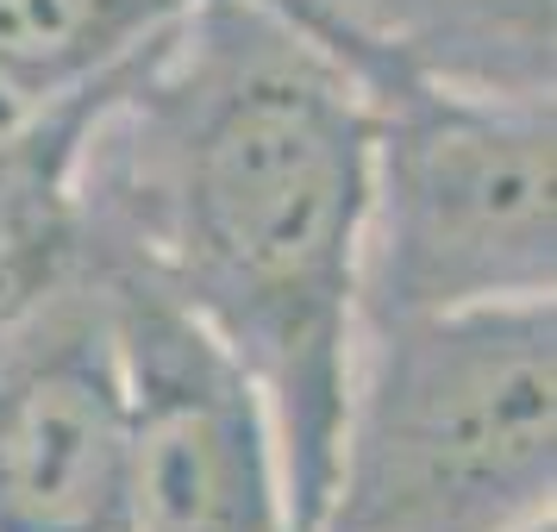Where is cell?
I'll return each instance as SVG.
<instances>
[{
	"label": "cell",
	"mask_w": 557,
	"mask_h": 532,
	"mask_svg": "<svg viewBox=\"0 0 557 532\" xmlns=\"http://www.w3.org/2000/svg\"><path fill=\"white\" fill-rule=\"evenodd\" d=\"M82 257L151 282L251 376L313 532L357 357L370 88L257 0H195L82 120Z\"/></svg>",
	"instance_id": "cell-1"
},
{
	"label": "cell",
	"mask_w": 557,
	"mask_h": 532,
	"mask_svg": "<svg viewBox=\"0 0 557 532\" xmlns=\"http://www.w3.org/2000/svg\"><path fill=\"white\" fill-rule=\"evenodd\" d=\"M557 495V301L357 332L313 532H532Z\"/></svg>",
	"instance_id": "cell-2"
},
{
	"label": "cell",
	"mask_w": 557,
	"mask_h": 532,
	"mask_svg": "<svg viewBox=\"0 0 557 532\" xmlns=\"http://www.w3.org/2000/svg\"><path fill=\"white\" fill-rule=\"evenodd\" d=\"M370 88L357 332L557 295V113L438 76Z\"/></svg>",
	"instance_id": "cell-3"
},
{
	"label": "cell",
	"mask_w": 557,
	"mask_h": 532,
	"mask_svg": "<svg viewBox=\"0 0 557 532\" xmlns=\"http://www.w3.org/2000/svg\"><path fill=\"white\" fill-rule=\"evenodd\" d=\"M126 357V532H307L251 376L151 282L101 270Z\"/></svg>",
	"instance_id": "cell-4"
},
{
	"label": "cell",
	"mask_w": 557,
	"mask_h": 532,
	"mask_svg": "<svg viewBox=\"0 0 557 532\" xmlns=\"http://www.w3.org/2000/svg\"><path fill=\"white\" fill-rule=\"evenodd\" d=\"M126 357L101 270L0 332V532H126Z\"/></svg>",
	"instance_id": "cell-5"
},
{
	"label": "cell",
	"mask_w": 557,
	"mask_h": 532,
	"mask_svg": "<svg viewBox=\"0 0 557 532\" xmlns=\"http://www.w3.org/2000/svg\"><path fill=\"white\" fill-rule=\"evenodd\" d=\"M363 82L438 76L552 95L557 0H257Z\"/></svg>",
	"instance_id": "cell-6"
},
{
	"label": "cell",
	"mask_w": 557,
	"mask_h": 532,
	"mask_svg": "<svg viewBox=\"0 0 557 532\" xmlns=\"http://www.w3.org/2000/svg\"><path fill=\"white\" fill-rule=\"evenodd\" d=\"M195 0H0V132L107 95Z\"/></svg>",
	"instance_id": "cell-7"
},
{
	"label": "cell",
	"mask_w": 557,
	"mask_h": 532,
	"mask_svg": "<svg viewBox=\"0 0 557 532\" xmlns=\"http://www.w3.org/2000/svg\"><path fill=\"white\" fill-rule=\"evenodd\" d=\"M532 532H552V520H545V527H532Z\"/></svg>",
	"instance_id": "cell-8"
}]
</instances>
